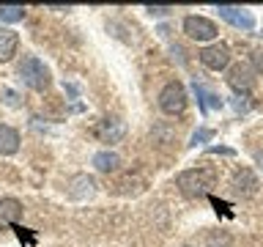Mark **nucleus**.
<instances>
[{"mask_svg": "<svg viewBox=\"0 0 263 247\" xmlns=\"http://www.w3.org/2000/svg\"><path fill=\"white\" fill-rule=\"evenodd\" d=\"M176 184L186 198H203L214 187V176L209 170H184V173H178Z\"/></svg>", "mask_w": 263, "mask_h": 247, "instance_id": "obj_1", "label": "nucleus"}, {"mask_svg": "<svg viewBox=\"0 0 263 247\" xmlns=\"http://www.w3.org/2000/svg\"><path fill=\"white\" fill-rule=\"evenodd\" d=\"M20 77L28 88L33 91H47L49 88V69L44 66V61H39L36 55H28L25 61L20 63Z\"/></svg>", "mask_w": 263, "mask_h": 247, "instance_id": "obj_2", "label": "nucleus"}, {"mask_svg": "<svg viewBox=\"0 0 263 247\" xmlns=\"http://www.w3.org/2000/svg\"><path fill=\"white\" fill-rule=\"evenodd\" d=\"M159 107H162V113H167V115H181L186 110V91H184V85H181L178 80H173V82H167V85L162 88Z\"/></svg>", "mask_w": 263, "mask_h": 247, "instance_id": "obj_3", "label": "nucleus"}, {"mask_svg": "<svg viewBox=\"0 0 263 247\" xmlns=\"http://www.w3.org/2000/svg\"><path fill=\"white\" fill-rule=\"evenodd\" d=\"M184 33L195 41H211V39H217L219 30H217V25H214L211 20H205V16L189 14L184 20Z\"/></svg>", "mask_w": 263, "mask_h": 247, "instance_id": "obj_4", "label": "nucleus"}, {"mask_svg": "<svg viewBox=\"0 0 263 247\" xmlns=\"http://www.w3.org/2000/svg\"><path fill=\"white\" fill-rule=\"evenodd\" d=\"M200 63L211 72H222L230 63V49L225 44H211L200 49Z\"/></svg>", "mask_w": 263, "mask_h": 247, "instance_id": "obj_5", "label": "nucleus"}, {"mask_svg": "<svg viewBox=\"0 0 263 247\" xmlns=\"http://www.w3.org/2000/svg\"><path fill=\"white\" fill-rule=\"evenodd\" d=\"M217 11L222 20H228L230 25H236V28L241 30H252L255 28V16L247 11V8H238V6H217Z\"/></svg>", "mask_w": 263, "mask_h": 247, "instance_id": "obj_6", "label": "nucleus"}, {"mask_svg": "<svg viewBox=\"0 0 263 247\" xmlns=\"http://www.w3.org/2000/svg\"><path fill=\"white\" fill-rule=\"evenodd\" d=\"M123 135H126V123L121 118H104V121H99V127H96V137L102 140V143H118Z\"/></svg>", "mask_w": 263, "mask_h": 247, "instance_id": "obj_7", "label": "nucleus"}, {"mask_svg": "<svg viewBox=\"0 0 263 247\" xmlns=\"http://www.w3.org/2000/svg\"><path fill=\"white\" fill-rule=\"evenodd\" d=\"M228 82H230V88L233 91H238V94H250L252 91V72L247 69L244 63H236L233 69L228 72Z\"/></svg>", "mask_w": 263, "mask_h": 247, "instance_id": "obj_8", "label": "nucleus"}, {"mask_svg": "<svg viewBox=\"0 0 263 247\" xmlns=\"http://www.w3.org/2000/svg\"><path fill=\"white\" fill-rule=\"evenodd\" d=\"M233 189H236V195H241V198H252L258 192V179H255V173L241 168L233 179Z\"/></svg>", "mask_w": 263, "mask_h": 247, "instance_id": "obj_9", "label": "nucleus"}, {"mask_svg": "<svg viewBox=\"0 0 263 247\" xmlns=\"http://www.w3.org/2000/svg\"><path fill=\"white\" fill-rule=\"evenodd\" d=\"M20 217H22V203L16 198H0V228L16 225Z\"/></svg>", "mask_w": 263, "mask_h": 247, "instance_id": "obj_10", "label": "nucleus"}, {"mask_svg": "<svg viewBox=\"0 0 263 247\" xmlns=\"http://www.w3.org/2000/svg\"><path fill=\"white\" fill-rule=\"evenodd\" d=\"M16 47H20V36L11 28H0V63H8L16 55Z\"/></svg>", "mask_w": 263, "mask_h": 247, "instance_id": "obj_11", "label": "nucleus"}, {"mask_svg": "<svg viewBox=\"0 0 263 247\" xmlns=\"http://www.w3.org/2000/svg\"><path fill=\"white\" fill-rule=\"evenodd\" d=\"M16 148H20V132L8 123H0V154L11 156L16 154Z\"/></svg>", "mask_w": 263, "mask_h": 247, "instance_id": "obj_12", "label": "nucleus"}, {"mask_svg": "<svg viewBox=\"0 0 263 247\" xmlns=\"http://www.w3.org/2000/svg\"><path fill=\"white\" fill-rule=\"evenodd\" d=\"M96 192V181L90 179V176H74L71 181H69V195L71 198H90Z\"/></svg>", "mask_w": 263, "mask_h": 247, "instance_id": "obj_13", "label": "nucleus"}, {"mask_svg": "<svg viewBox=\"0 0 263 247\" xmlns=\"http://www.w3.org/2000/svg\"><path fill=\"white\" fill-rule=\"evenodd\" d=\"M192 91L197 94V99H200V110L203 113H209V110H219L222 107V99L214 94V91H209V88H203L200 82L195 80V85H192Z\"/></svg>", "mask_w": 263, "mask_h": 247, "instance_id": "obj_14", "label": "nucleus"}, {"mask_svg": "<svg viewBox=\"0 0 263 247\" xmlns=\"http://www.w3.org/2000/svg\"><path fill=\"white\" fill-rule=\"evenodd\" d=\"M93 165H96V170L110 173V170H115L121 165V160H118L115 151H99V154H93Z\"/></svg>", "mask_w": 263, "mask_h": 247, "instance_id": "obj_15", "label": "nucleus"}, {"mask_svg": "<svg viewBox=\"0 0 263 247\" xmlns=\"http://www.w3.org/2000/svg\"><path fill=\"white\" fill-rule=\"evenodd\" d=\"M25 16L22 6H0V22H16Z\"/></svg>", "mask_w": 263, "mask_h": 247, "instance_id": "obj_16", "label": "nucleus"}, {"mask_svg": "<svg viewBox=\"0 0 263 247\" xmlns=\"http://www.w3.org/2000/svg\"><path fill=\"white\" fill-rule=\"evenodd\" d=\"M211 137H214V132H211V129H197L195 135H192V146L205 143V140H211Z\"/></svg>", "mask_w": 263, "mask_h": 247, "instance_id": "obj_17", "label": "nucleus"}, {"mask_svg": "<svg viewBox=\"0 0 263 247\" xmlns=\"http://www.w3.org/2000/svg\"><path fill=\"white\" fill-rule=\"evenodd\" d=\"M252 66H255V72H260V74H263V47L252 52Z\"/></svg>", "mask_w": 263, "mask_h": 247, "instance_id": "obj_18", "label": "nucleus"}, {"mask_svg": "<svg viewBox=\"0 0 263 247\" xmlns=\"http://www.w3.org/2000/svg\"><path fill=\"white\" fill-rule=\"evenodd\" d=\"M167 11H170L167 6H148V14H154V16H164Z\"/></svg>", "mask_w": 263, "mask_h": 247, "instance_id": "obj_19", "label": "nucleus"}, {"mask_svg": "<svg viewBox=\"0 0 263 247\" xmlns=\"http://www.w3.org/2000/svg\"><path fill=\"white\" fill-rule=\"evenodd\" d=\"M209 154H228V156H233V148H225V146H214V148H209Z\"/></svg>", "mask_w": 263, "mask_h": 247, "instance_id": "obj_20", "label": "nucleus"}, {"mask_svg": "<svg viewBox=\"0 0 263 247\" xmlns=\"http://www.w3.org/2000/svg\"><path fill=\"white\" fill-rule=\"evenodd\" d=\"M255 162L260 165V170H263V154H255Z\"/></svg>", "mask_w": 263, "mask_h": 247, "instance_id": "obj_21", "label": "nucleus"}]
</instances>
